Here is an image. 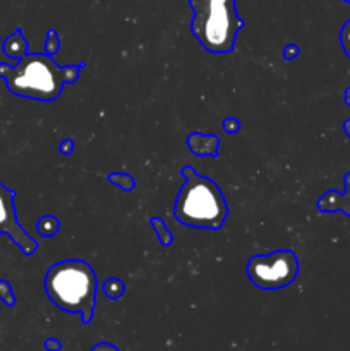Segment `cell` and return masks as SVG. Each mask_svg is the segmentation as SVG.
Instances as JSON below:
<instances>
[{"label": "cell", "mask_w": 350, "mask_h": 351, "mask_svg": "<svg viewBox=\"0 0 350 351\" xmlns=\"http://www.w3.org/2000/svg\"><path fill=\"white\" fill-rule=\"evenodd\" d=\"M194 17L191 31L209 53H230L235 48L237 33L244 27L235 0H191Z\"/></svg>", "instance_id": "cell-4"}, {"label": "cell", "mask_w": 350, "mask_h": 351, "mask_svg": "<svg viewBox=\"0 0 350 351\" xmlns=\"http://www.w3.org/2000/svg\"><path fill=\"white\" fill-rule=\"evenodd\" d=\"M299 274V259L292 250H275L271 254L250 257L247 276L261 290H280L290 287Z\"/></svg>", "instance_id": "cell-5"}, {"label": "cell", "mask_w": 350, "mask_h": 351, "mask_svg": "<svg viewBox=\"0 0 350 351\" xmlns=\"http://www.w3.org/2000/svg\"><path fill=\"white\" fill-rule=\"evenodd\" d=\"M343 2H347V3H350V0H343Z\"/></svg>", "instance_id": "cell-23"}, {"label": "cell", "mask_w": 350, "mask_h": 351, "mask_svg": "<svg viewBox=\"0 0 350 351\" xmlns=\"http://www.w3.org/2000/svg\"><path fill=\"white\" fill-rule=\"evenodd\" d=\"M14 191L0 184V233H5L26 256L36 252L38 242L19 225L14 209Z\"/></svg>", "instance_id": "cell-6"}, {"label": "cell", "mask_w": 350, "mask_h": 351, "mask_svg": "<svg viewBox=\"0 0 350 351\" xmlns=\"http://www.w3.org/2000/svg\"><path fill=\"white\" fill-rule=\"evenodd\" d=\"M151 225L156 228L158 240H160V242L163 243L165 247L170 245V243H172V233L167 230V225H165V221H161V219H158V218H151Z\"/></svg>", "instance_id": "cell-12"}, {"label": "cell", "mask_w": 350, "mask_h": 351, "mask_svg": "<svg viewBox=\"0 0 350 351\" xmlns=\"http://www.w3.org/2000/svg\"><path fill=\"white\" fill-rule=\"evenodd\" d=\"M184 185L174 204V215L178 223L191 228L218 232L226 221L229 206L216 182L202 177L192 167L182 168Z\"/></svg>", "instance_id": "cell-2"}, {"label": "cell", "mask_w": 350, "mask_h": 351, "mask_svg": "<svg viewBox=\"0 0 350 351\" xmlns=\"http://www.w3.org/2000/svg\"><path fill=\"white\" fill-rule=\"evenodd\" d=\"M58 47H60V41H58L57 33L54 29L48 31L47 43H45V53L47 55H55L58 51Z\"/></svg>", "instance_id": "cell-13"}, {"label": "cell", "mask_w": 350, "mask_h": 351, "mask_svg": "<svg viewBox=\"0 0 350 351\" xmlns=\"http://www.w3.org/2000/svg\"><path fill=\"white\" fill-rule=\"evenodd\" d=\"M3 53L9 55L10 58H16V60H19L21 57H24L27 53L26 38L23 36V31L19 27L3 41Z\"/></svg>", "instance_id": "cell-8"}, {"label": "cell", "mask_w": 350, "mask_h": 351, "mask_svg": "<svg viewBox=\"0 0 350 351\" xmlns=\"http://www.w3.org/2000/svg\"><path fill=\"white\" fill-rule=\"evenodd\" d=\"M60 151L62 153H65V154H69L72 151V143L71 141H67V143H62L60 144Z\"/></svg>", "instance_id": "cell-20"}, {"label": "cell", "mask_w": 350, "mask_h": 351, "mask_svg": "<svg viewBox=\"0 0 350 351\" xmlns=\"http://www.w3.org/2000/svg\"><path fill=\"white\" fill-rule=\"evenodd\" d=\"M318 209L321 213H345L350 218V171L343 178V192L328 191L319 197Z\"/></svg>", "instance_id": "cell-7"}, {"label": "cell", "mask_w": 350, "mask_h": 351, "mask_svg": "<svg viewBox=\"0 0 350 351\" xmlns=\"http://www.w3.org/2000/svg\"><path fill=\"white\" fill-rule=\"evenodd\" d=\"M345 101L350 105V88L345 91Z\"/></svg>", "instance_id": "cell-22"}, {"label": "cell", "mask_w": 350, "mask_h": 351, "mask_svg": "<svg viewBox=\"0 0 350 351\" xmlns=\"http://www.w3.org/2000/svg\"><path fill=\"white\" fill-rule=\"evenodd\" d=\"M45 348L48 351H58L60 350V343L57 341V339H47V343H45Z\"/></svg>", "instance_id": "cell-19"}, {"label": "cell", "mask_w": 350, "mask_h": 351, "mask_svg": "<svg viewBox=\"0 0 350 351\" xmlns=\"http://www.w3.org/2000/svg\"><path fill=\"white\" fill-rule=\"evenodd\" d=\"M45 291L54 305L67 314H79L89 324L96 304L98 280L88 263L79 259L62 261L48 267Z\"/></svg>", "instance_id": "cell-3"}, {"label": "cell", "mask_w": 350, "mask_h": 351, "mask_svg": "<svg viewBox=\"0 0 350 351\" xmlns=\"http://www.w3.org/2000/svg\"><path fill=\"white\" fill-rule=\"evenodd\" d=\"M91 351H120L117 346L110 345V343H98L96 346H93Z\"/></svg>", "instance_id": "cell-17"}, {"label": "cell", "mask_w": 350, "mask_h": 351, "mask_svg": "<svg viewBox=\"0 0 350 351\" xmlns=\"http://www.w3.org/2000/svg\"><path fill=\"white\" fill-rule=\"evenodd\" d=\"M297 55H299V48L295 47V45H288L283 51L285 58H294V57H297Z\"/></svg>", "instance_id": "cell-18"}, {"label": "cell", "mask_w": 350, "mask_h": 351, "mask_svg": "<svg viewBox=\"0 0 350 351\" xmlns=\"http://www.w3.org/2000/svg\"><path fill=\"white\" fill-rule=\"evenodd\" d=\"M79 69L81 65L58 67L51 55L26 53L14 67L0 64V77L12 95L38 101H54L60 96L64 84L78 81Z\"/></svg>", "instance_id": "cell-1"}, {"label": "cell", "mask_w": 350, "mask_h": 351, "mask_svg": "<svg viewBox=\"0 0 350 351\" xmlns=\"http://www.w3.org/2000/svg\"><path fill=\"white\" fill-rule=\"evenodd\" d=\"M58 228H60V225H58V219L55 216H41L40 221H38V232H40L41 237L57 235Z\"/></svg>", "instance_id": "cell-9"}, {"label": "cell", "mask_w": 350, "mask_h": 351, "mask_svg": "<svg viewBox=\"0 0 350 351\" xmlns=\"http://www.w3.org/2000/svg\"><path fill=\"white\" fill-rule=\"evenodd\" d=\"M108 180L112 182V184H115L117 187L122 189V191H126V192L132 191L134 185H136L134 178L130 177V175H127V173H113V175H110Z\"/></svg>", "instance_id": "cell-11"}, {"label": "cell", "mask_w": 350, "mask_h": 351, "mask_svg": "<svg viewBox=\"0 0 350 351\" xmlns=\"http://www.w3.org/2000/svg\"><path fill=\"white\" fill-rule=\"evenodd\" d=\"M340 43H342V48L347 57L350 58V19L343 24L342 31H340Z\"/></svg>", "instance_id": "cell-14"}, {"label": "cell", "mask_w": 350, "mask_h": 351, "mask_svg": "<svg viewBox=\"0 0 350 351\" xmlns=\"http://www.w3.org/2000/svg\"><path fill=\"white\" fill-rule=\"evenodd\" d=\"M124 290H126V287H124L122 281L117 280V278H110V280L103 285V291H105L106 297L112 298V300H117V298L122 297Z\"/></svg>", "instance_id": "cell-10"}, {"label": "cell", "mask_w": 350, "mask_h": 351, "mask_svg": "<svg viewBox=\"0 0 350 351\" xmlns=\"http://www.w3.org/2000/svg\"><path fill=\"white\" fill-rule=\"evenodd\" d=\"M343 130H345V134H347V136L350 137V120H347V122H345V125H343Z\"/></svg>", "instance_id": "cell-21"}, {"label": "cell", "mask_w": 350, "mask_h": 351, "mask_svg": "<svg viewBox=\"0 0 350 351\" xmlns=\"http://www.w3.org/2000/svg\"><path fill=\"white\" fill-rule=\"evenodd\" d=\"M223 129L230 134L237 132V130H239V122H237L235 119H225V122H223Z\"/></svg>", "instance_id": "cell-16"}, {"label": "cell", "mask_w": 350, "mask_h": 351, "mask_svg": "<svg viewBox=\"0 0 350 351\" xmlns=\"http://www.w3.org/2000/svg\"><path fill=\"white\" fill-rule=\"evenodd\" d=\"M0 300L3 302L5 305H14V293H12V288L7 281L0 280Z\"/></svg>", "instance_id": "cell-15"}]
</instances>
